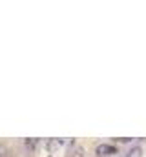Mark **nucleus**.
Masks as SVG:
<instances>
[{
	"mask_svg": "<svg viewBox=\"0 0 146 157\" xmlns=\"http://www.w3.org/2000/svg\"><path fill=\"white\" fill-rule=\"evenodd\" d=\"M62 143H64L62 139H51V141H48V143H46V148H48V152H49V154H53V152H57V150L62 146Z\"/></svg>",
	"mask_w": 146,
	"mask_h": 157,
	"instance_id": "obj_3",
	"label": "nucleus"
},
{
	"mask_svg": "<svg viewBox=\"0 0 146 157\" xmlns=\"http://www.w3.org/2000/svg\"><path fill=\"white\" fill-rule=\"evenodd\" d=\"M66 157H86V152H84L82 146L71 144V146L68 148V152H66Z\"/></svg>",
	"mask_w": 146,
	"mask_h": 157,
	"instance_id": "obj_2",
	"label": "nucleus"
},
{
	"mask_svg": "<svg viewBox=\"0 0 146 157\" xmlns=\"http://www.w3.org/2000/svg\"><path fill=\"white\" fill-rule=\"evenodd\" d=\"M126 157H143V148L141 146H132L128 150V155Z\"/></svg>",
	"mask_w": 146,
	"mask_h": 157,
	"instance_id": "obj_4",
	"label": "nucleus"
},
{
	"mask_svg": "<svg viewBox=\"0 0 146 157\" xmlns=\"http://www.w3.org/2000/svg\"><path fill=\"white\" fill-rule=\"evenodd\" d=\"M95 154H97V157H110L117 154V148L113 144H99L95 148Z\"/></svg>",
	"mask_w": 146,
	"mask_h": 157,
	"instance_id": "obj_1",
	"label": "nucleus"
},
{
	"mask_svg": "<svg viewBox=\"0 0 146 157\" xmlns=\"http://www.w3.org/2000/svg\"><path fill=\"white\" fill-rule=\"evenodd\" d=\"M36 144H38V141H36V139H28V141H26V146H28V148H31V150L35 148Z\"/></svg>",
	"mask_w": 146,
	"mask_h": 157,
	"instance_id": "obj_5",
	"label": "nucleus"
}]
</instances>
